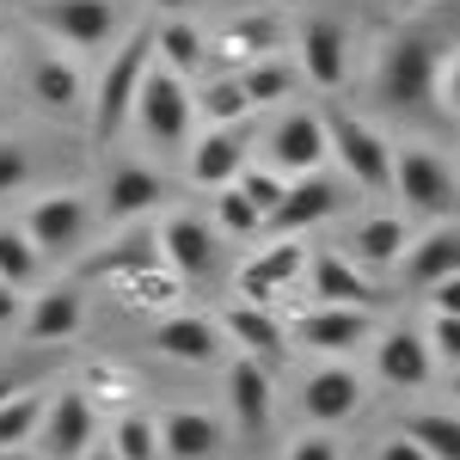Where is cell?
I'll return each mask as SVG.
<instances>
[{"label": "cell", "mask_w": 460, "mask_h": 460, "mask_svg": "<svg viewBox=\"0 0 460 460\" xmlns=\"http://www.w3.org/2000/svg\"><path fill=\"white\" fill-rule=\"evenodd\" d=\"M147 62H154V31H129L111 56L105 80L93 93V142H111L123 123H129V105H136V86H142Z\"/></svg>", "instance_id": "1"}, {"label": "cell", "mask_w": 460, "mask_h": 460, "mask_svg": "<svg viewBox=\"0 0 460 460\" xmlns=\"http://www.w3.org/2000/svg\"><path fill=\"white\" fill-rule=\"evenodd\" d=\"M129 117L142 123L147 142L178 147L184 136H190V123H197V105H190V86H184V74L160 68V62H147V74H142V86H136V105H129Z\"/></svg>", "instance_id": "2"}, {"label": "cell", "mask_w": 460, "mask_h": 460, "mask_svg": "<svg viewBox=\"0 0 460 460\" xmlns=\"http://www.w3.org/2000/svg\"><path fill=\"white\" fill-rule=\"evenodd\" d=\"M442 56H448V43H442V37H429V31H405V37H399L387 56H381V93H387V105L424 111Z\"/></svg>", "instance_id": "3"}, {"label": "cell", "mask_w": 460, "mask_h": 460, "mask_svg": "<svg viewBox=\"0 0 460 460\" xmlns=\"http://www.w3.org/2000/svg\"><path fill=\"white\" fill-rule=\"evenodd\" d=\"M325 147L338 154V166H344L362 190H387V184H393V147L381 142L362 117L332 111V117H325Z\"/></svg>", "instance_id": "4"}, {"label": "cell", "mask_w": 460, "mask_h": 460, "mask_svg": "<svg viewBox=\"0 0 460 460\" xmlns=\"http://www.w3.org/2000/svg\"><path fill=\"white\" fill-rule=\"evenodd\" d=\"M387 190H399V203L411 215H448L455 209V172H448V160L429 154V147L393 154V184Z\"/></svg>", "instance_id": "5"}, {"label": "cell", "mask_w": 460, "mask_h": 460, "mask_svg": "<svg viewBox=\"0 0 460 460\" xmlns=\"http://www.w3.org/2000/svg\"><path fill=\"white\" fill-rule=\"evenodd\" d=\"M37 25L74 43V49H105L117 37V0H43Z\"/></svg>", "instance_id": "6"}, {"label": "cell", "mask_w": 460, "mask_h": 460, "mask_svg": "<svg viewBox=\"0 0 460 460\" xmlns=\"http://www.w3.org/2000/svg\"><path fill=\"white\" fill-rule=\"evenodd\" d=\"M43 448L49 460H80L93 448V429H99V405L86 399V393H56V399H43Z\"/></svg>", "instance_id": "7"}, {"label": "cell", "mask_w": 460, "mask_h": 460, "mask_svg": "<svg viewBox=\"0 0 460 460\" xmlns=\"http://www.w3.org/2000/svg\"><path fill=\"white\" fill-rule=\"evenodd\" d=\"M154 240H160V258L172 264L178 277H209L215 252H221V246H215V221H209V215H190V209H178Z\"/></svg>", "instance_id": "8"}, {"label": "cell", "mask_w": 460, "mask_h": 460, "mask_svg": "<svg viewBox=\"0 0 460 460\" xmlns=\"http://www.w3.org/2000/svg\"><path fill=\"white\" fill-rule=\"evenodd\" d=\"M301 270H307L301 240H295V234H277V246H264L258 258H246V270H240V301L270 307V295H277V288H288Z\"/></svg>", "instance_id": "9"}, {"label": "cell", "mask_w": 460, "mask_h": 460, "mask_svg": "<svg viewBox=\"0 0 460 460\" xmlns=\"http://www.w3.org/2000/svg\"><path fill=\"white\" fill-rule=\"evenodd\" d=\"M319 160H325V117L288 111L283 123L270 129V166L301 178V172H319Z\"/></svg>", "instance_id": "10"}, {"label": "cell", "mask_w": 460, "mask_h": 460, "mask_svg": "<svg viewBox=\"0 0 460 460\" xmlns=\"http://www.w3.org/2000/svg\"><path fill=\"white\" fill-rule=\"evenodd\" d=\"M80 234H86V197L80 190H56V197L31 203V215H25V240L37 252H68Z\"/></svg>", "instance_id": "11"}, {"label": "cell", "mask_w": 460, "mask_h": 460, "mask_svg": "<svg viewBox=\"0 0 460 460\" xmlns=\"http://www.w3.org/2000/svg\"><path fill=\"white\" fill-rule=\"evenodd\" d=\"M332 209H338V184H332V178H319V172H301V178H288L283 203L264 215V227H270V234H301V227L325 221Z\"/></svg>", "instance_id": "12"}, {"label": "cell", "mask_w": 460, "mask_h": 460, "mask_svg": "<svg viewBox=\"0 0 460 460\" xmlns=\"http://www.w3.org/2000/svg\"><path fill=\"white\" fill-rule=\"evenodd\" d=\"M295 338L307 344V350H356L362 338H368V314L362 307H332V301H314L307 314L295 319Z\"/></svg>", "instance_id": "13"}, {"label": "cell", "mask_w": 460, "mask_h": 460, "mask_svg": "<svg viewBox=\"0 0 460 460\" xmlns=\"http://www.w3.org/2000/svg\"><path fill=\"white\" fill-rule=\"evenodd\" d=\"M154 429H160L166 460H215V455H221V424H215L209 411H197V405L154 418Z\"/></svg>", "instance_id": "14"}, {"label": "cell", "mask_w": 460, "mask_h": 460, "mask_svg": "<svg viewBox=\"0 0 460 460\" xmlns=\"http://www.w3.org/2000/svg\"><path fill=\"white\" fill-rule=\"evenodd\" d=\"M344 56H350V43H344V25L338 19H307L301 25V74L314 80V86H344Z\"/></svg>", "instance_id": "15"}, {"label": "cell", "mask_w": 460, "mask_h": 460, "mask_svg": "<svg viewBox=\"0 0 460 460\" xmlns=\"http://www.w3.org/2000/svg\"><path fill=\"white\" fill-rule=\"evenodd\" d=\"M246 166V129L240 123H215L203 142L190 147V178L215 190V184H234V172Z\"/></svg>", "instance_id": "16"}, {"label": "cell", "mask_w": 460, "mask_h": 460, "mask_svg": "<svg viewBox=\"0 0 460 460\" xmlns=\"http://www.w3.org/2000/svg\"><path fill=\"white\" fill-rule=\"evenodd\" d=\"M301 405H307V418H314V424H344L356 405H362V381H356L344 362L314 368V375H307V387H301Z\"/></svg>", "instance_id": "17"}, {"label": "cell", "mask_w": 460, "mask_h": 460, "mask_svg": "<svg viewBox=\"0 0 460 460\" xmlns=\"http://www.w3.org/2000/svg\"><path fill=\"white\" fill-rule=\"evenodd\" d=\"M154 350L172 356V362H209L215 356V319L203 314H160V325H154Z\"/></svg>", "instance_id": "18"}, {"label": "cell", "mask_w": 460, "mask_h": 460, "mask_svg": "<svg viewBox=\"0 0 460 460\" xmlns=\"http://www.w3.org/2000/svg\"><path fill=\"white\" fill-rule=\"evenodd\" d=\"M227 393H234V418H240V429H270V411H277V387H270V375H264V362L258 356H246L234 375H227Z\"/></svg>", "instance_id": "19"}, {"label": "cell", "mask_w": 460, "mask_h": 460, "mask_svg": "<svg viewBox=\"0 0 460 460\" xmlns=\"http://www.w3.org/2000/svg\"><path fill=\"white\" fill-rule=\"evenodd\" d=\"M429 368H436V362H429L418 332H387L381 350H375V375H381L387 387H424Z\"/></svg>", "instance_id": "20"}, {"label": "cell", "mask_w": 460, "mask_h": 460, "mask_svg": "<svg viewBox=\"0 0 460 460\" xmlns=\"http://www.w3.org/2000/svg\"><path fill=\"white\" fill-rule=\"evenodd\" d=\"M314 301H332V307H368V301H375V283L356 270L350 258L319 252L314 258Z\"/></svg>", "instance_id": "21"}, {"label": "cell", "mask_w": 460, "mask_h": 460, "mask_svg": "<svg viewBox=\"0 0 460 460\" xmlns=\"http://www.w3.org/2000/svg\"><path fill=\"white\" fill-rule=\"evenodd\" d=\"M80 319H86L80 295L74 288H49V295H37V307L25 314V338L31 344H68L74 332H80Z\"/></svg>", "instance_id": "22"}, {"label": "cell", "mask_w": 460, "mask_h": 460, "mask_svg": "<svg viewBox=\"0 0 460 460\" xmlns=\"http://www.w3.org/2000/svg\"><path fill=\"white\" fill-rule=\"evenodd\" d=\"M166 197V184H160V172L154 166H117L111 172V190H105V209H111V221H136V215H147L154 203Z\"/></svg>", "instance_id": "23"}, {"label": "cell", "mask_w": 460, "mask_h": 460, "mask_svg": "<svg viewBox=\"0 0 460 460\" xmlns=\"http://www.w3.org/2000/svg\"><path fill=\"white\" fill-rule=\"evenodd\" d=\"M405 258V277H411V288H429L436 277H455L460 270V227H429L424 240L411 252H399Z\"/></svg>", "instance_id": "24"}, {"label": "cell", "mask_w": 460, "mask_h": 460, "mask_svg": "<svg viewBox=\"0 0 460 460\" xmlns=\"http://www.w3.org/2000/svg\"><path fill=\"white\" fill-rule=\"evenodd\" d=\"M221 325L234 332V344L246 356H258V362H270V356L283 350V325H277V314L270 307H258V301H240V307H227L221 314Z\"/></svg>", "instance_id": "25"}, {"label": "cell", "mask_w": 460, "mask_h": 460, "mask_svg": "<svg viewBox=\"0 0 460 460\" xmlns=\"http://www.w3.org/2000/svg\"><path fill=\"white\" fill-rule=\"evenodd\" d=\"M31 93H37V105H49V111H74L80 105V74H74L68 56H37L31 62Z\"/></svg>", "instance_id": "26"}, {"label": "cell", "mask_w": 460, "mask_h": 460, "mask_svg": "<svg viewBox=\"0 0 460 460\" xmlns=\"http://www.w3.org/2000/svg\"><path fill=\"white\" fill-rule=\"evenodd\" d=\"M411 246V227L399 215H368L356 227V258L362 264H399V252Z\"/></svg>", "instance_id": "27"}, {"label": "cell", "mask_w": 460, "mask_h": 460, "mask_svg": "<svg viewBox=\"0 0 460 460\" xmlns=\"http://www.w3.org/2000/svg\"><path fill=\"white\" fill-rule=\"evenodd\" d=\"M154 62L172 68V74H197L203 68V37H197V25L190 19H166L154 31Z\"/></svg>", "instance_id": "28"}, {"label": "cell", "mask_w": 460, "mask_h": 460, "mask_svg": "<svg viewBox=\"0 0 460 460\" xmlns=\"http://www.w3.org/2000/svg\"><path fill=\"white\" fill-rule=\"evenodd\" d=\"M240 80V93H246V105H277V99H288L301 80H295V68L288 62H277V56H258V62H246V74H234Z\"/></svg>", "instance_id": "29"}, {"label": "cell", "mask_w": 460, "mask_h": 460, "mask_svg": "<svg viewBox=\"0 0 460 460\" xmlns=\"http://www.w3.org/2000/svg\"><path fill=\"white\" fill-rule=\"evenodd\" d=\"M37 418H43V393L37 387L6 393V399H0V455H6V448H25L37 436Z\"/></svg>", "instance_id": "30"}, {"label": "cell", "mask_w": 460, "mask_h": 460, "mask_svg": "<svg viewBox=\"0 0 460 460\" xmlns=\"http://www.w3.org/2000/svg\"><path fill=\"white\" fill-rule=\"evenodd\" d=\"M277 43H283V19H277V13H240V19L227 25V49L246 56V62L277 56Z\"/></svg>", "instance_id": "31"}, {"label": "cell", "mask_w": 460, "mask_h": 460, "mask_svg": "<svg viewBox=\"0 0 460 460\" xmlns=\"http://www.w3.org/2000/svg\"><path fill=\"white\" fill-rule=\"evenodd\" d=\"M405 436H411L429 460H460V424L448 411H418V418L405 424Z\"/></svg>", "instance_id": "32"}, {"label": "cell", "mask_w": 460, "mask_h": 460, "mask_svg": "<svg viewBox=\"0 0 460 460\" xmlns=\"http://www.w3.org/2000/svg\"><path fill=\"white\" fill-rule=\"evenodd\" d=\"M147 264H160V240L154 234H136V240H123V246H111L105 258H93L86 264V277H136V270H147Z\"/></svg>", "instance_id": "33"}, {"label": "cell", "mask_w": 460, "mask_h": 460, "mask_svg": "<svg viewBox=\"0 0 460 460\" xmlns=\"http://www.w3.org/2000/svg\"><path fill=\"white\" fill-rule=\"evenodd\" d=\"M111 455H117V460H154V455H160V429H154V418L123 411L117 429H111Z\"/></svg>", "instance_id": "34"}, {"label": "cell", "mask_w": 460, "mask_h": 460, "mask_svg": "<svg viewBox=\"0 0 460 460\" xmlns=\"http://www.w3.org/2000/svg\"><path fill=\"white\" fill-rule=\"evenodd\" d=\"M37 264H43V252L25 240V227H0V283L25 288L37 277Z\"/></svg>", "instance_id": "35"}, {"label": "cell", "mask_w": 460, "mask_h": 460, "mask_svg": "<svg viewBox=\"0 0 460 460\" xmlns=\"http://www.w3.org/2000/svg\"><path fill=\"white\" fill-rule=\"evenodd\" d=\"M190 105L203 111V117H209V123H240V117H246V93H240V80H234V74H221V80H209V86H203V93H190Z\"/></svg>", "instance_id": "36"}, {"label": "cell", "mask_w": 460, "mask_h": 460, "mask_svg": "<svg viewBox=\"0 0 460 460\" xmlns=\"http://www.w3.org/2000/svg\"><path fill=\"white\" fill-rule=\"evenodd\" d=\"M215 227L234 234V240H252V234H264V215L252 209L234 184H215Z\"/></svg>", "instance_id": "37"}, {"label": "cell", "mask_w": 460, "mask_h": 460, "mask_svg": "<svg viewBox=\"0 0 460 460\" xmlns=\"http://www.w3.org/2000/svg\"><path fill=\"white\" fill-rule=\"evenodd\" d=\"M234 190H240V197H246V203H252L258 215H270L277 203H283L288 178L277 172V166H270V172H264V166H240V172H234Z\"/></svg>", "instance_id": "38"}, {"label": "cell", "mask_w": 460, "mask_h": 460, "mask_svg": "<svg viewBox=\"0 0 460 460\" xmlns=\"http://www.w3.org/2000/svg\"><path fill=\"white\" fill-rule=\"evenodd\" d=\"M129 301H136V307H160V314H166V307L178 301V277H166L160 264H147V270H136V277H129Z\"/></svg>", "instance_id": "39"}, {"label": "cell", "mask_w": 460, "mask_h": 460, "mask_svg": "<svg viewBox=\"0 0 460 460\" xmlns=\"http://www.w3.org/2000/svg\"><path fill=\"white\" fill-rule=\"evenodd\" d=\"M429 362H460V314H429V338H424Z\"/></svg>", "instance_id": "40"}, {"label": "cell", "mask_w": 460, "mask_h": 460, "mask_svg": "<svg viewBox=\"0 0 460 460\" xmlns=\"http://www.w3.org/2000/svg\"><path fill=\"white\" fill-rule=\"evenodd\" d=\"M25 184H31V154L19 142H0V197L25 190Z\"/></svg>", "instance_id": "41"}, {"label": "cell", "mask_w": 460, "mask_h": 460, "mask_svg": "<svg viewBox=\"0 0 460 460\" xmlns=\"http://www.w3.org/2000/svg\"><path fill=\"white\" fill-rule=\"evenodd\" d=\"M288 460H338V442H332V436H301V442L288 448Z\"/></svg>", "instance_id": "42"}, {"label": "cell", "mask_w": 460, "mask_h": 460, "mask_svg": "<svg viewBox=\"0 0 460 460\" xmlns=\"http://www.w3.org/2000/svg\"><path fill=\"white\" fill-rule=\"evenodd\" d=\"M381 460H429V455L418 448V442H411V436H393L387 448H381Z\"/></svg>", "instance_id": "43"}, {"label": "cell", "mask_w": 460, "mask_h": 460, "mask_svg": "<svg viewBox=\"0 0 460 460\" xmlns=\"http://www.w3.org/2000/svg\"><path fill=\"white\" fill-rule=\"evenodd\" d=\"M13 319H19V288L0 283V325H13Z\"/></svg>", "instance_id": "44"}, {"label": "cell", "mask_w": 460, "mask_h": 460, "mask_svg": "<svg viewBox=\"0 0 460 460\" xmlns=\"http://www.w3.org/2000/svg\"><path fill=\"white\" fill-rule=\"evenodd\" d=\"M80 460H117V455H111V448H86Z\"/></svg>", "instance_id": "45"}, {"label": "cell", "mask_w": 460, "mask_h": 460, "mask_svg": "<svg viewBox=\"0 0 460 460\" xmlns=\"http://www.w3.org/2000/svg\"><path fill=\"white\" fill-rule=\"evenodd\" d=\"M154 6H166V13H184V6H190V0H154Z\"/></svg>", "instance_id": "46"}, {"label": "cell", "mask_w": 460, "mask_h": 460, "mask_svg": "<svg viewBox=\"0 0 460 460\" xmlns=\"http://www.w3.org/2000/svg\"><path fill=\"white\" fill-rule=\"evenodd\" d=\"M0 460H31V455H19V448H6V455H0Z\"/></svg>", "instance_id": "47"}, {"label": "cell", "mask_w": 460, "mask_h": 460, "mask_svg": "<svg viewBox=\"0 0 460 460\" xmlns=\"http://www.w3.org/2000/svg\"><path fill=\"white\" fill-rule=\"evenodd\" d=\"M6 393H13V381H6V375H0V399H6Z\"/></svg>", "instance_id": "48"}, {"label": "cell", "mask_w": 460, "mask_h": 460, "mask_svg": "<svg viewBox=\"0 0 460 460\" xmlns=\"http://www.w3.org/2000/svg\"><path fill=\"white\" fill-rule=\"evenodd\" d=\"M0 56H6V31H0Z\"/></svg>", "instance_id": "49"}, {"label": "cell", "mask_w": 460, "mask_h": 460, "mask_svg": "<svg viewBox=\"0 0 460 460\" xmlns=\"http://www.w3.org/2000/svg\"><path fill=\"white\" fill-rule=\"evenodd\" d=\"M405 6H418V0H405Z\"/></svg>", "instance_id": "50"}]
</instances>
